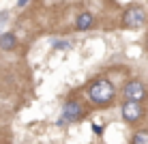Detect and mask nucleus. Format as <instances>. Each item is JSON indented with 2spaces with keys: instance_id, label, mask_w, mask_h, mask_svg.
Segmentation results:
<instances>
[{
  "instance_id": "2",
  "label": "nucleus",
  "mask_w": 148,
  "mask_h": 144,
  "mask_svg": "<svg viewBox=\"0 0 148 144\" xmlns=\"http://www.w3.org/2000/svg\"><path fill=\"white\" fill-rule=\"evenodd\" d=\"M144 22H146V11L142 7H131V9H127L125 15H122V26L125 28H142L144 26Z\"/></svg>"
},
{
  "instance_id": "5",
  "label": "nucleus",
  "mask_w": 148,
  "mask_h": 144,
  "mask_svg": "<svg viewBox=\"0 0 148 144\" xmlns=\"http://www.w3.org/2000/svg\"><path fill=\"white\" fill-rule=\"evenodd\" d=\"M142 114H144V110H142V105L137 103V101H127V103L122 105V118H125L127 123L140 121Z\"/></svg>"
},
{
  "instance_id": "8",
  "label": "nucleus",
  "mask_w": 148,
  "mask_h": 144,
  "mask_svg": "<svg viewBox=\"0 0 148 144\" xmlns=\"http://www.w3.org/2000/svg\"><path fill=\"white\" fill-rule=\"evenodd\" d=\"M133 144H148V131H137L133 136Z\"/></svg>"
},
{
  "instance_id": "6",
  "label": "nucleus",
  "mask_w": 148,
  "mask_h": 144,
  "mask_svg": "<svg viewBox=\"0 0 148 144\" xmlns=\"http://www.w3.org/2000/svg\"><path fill=\"white\" fill-rule=\"evenodd\" d=\"M92 15L90 13H79L77 15V19H75V26H77V30H88V28H92Z\"/></svg>"
},
{
  "instance_id": "11",
  "label": "nucleus",
  "mask_w": 148,
  "mask_h": 144,
  "mask_svg": "<svg viewBox=\"0 0 148 144\" xmlns=\"http://www.w3.org/2000/svg\"><path fill=\"white\" fill-rule=\"evenodd\" d=\"M54 48H69V45H67V41H56Z\"/></svg>"
},
{
  "instance_id": "4",
  "label": "nucleus",
  "mask_w": 148,
  "mask_h": 144,
  "mask_svg": "<svg viewBox=\"0 0 148 144\" xmlns=\"http://www.w3.org/2000/svg\"><path fill=\"white\" fill-rule=\"evenodd\" d=\"M125 97H127V101H137V103H140V101L146 97L144 84H142V82H137V80L129 82V84L125 86Z\"/></svg>"
},
{
  "instance_id": "1",
  "label": "nucleus",
  "mask_w": 148,
  "mask_h": 144,
  "mask_svg": "<svg viewBox=\"0 0 148 144\" xmlns=\"http://www.w3.org/2000/svg\"><path fill=\"white\" fill-rule=\"evenodd\" d=\"M114 84L108 80H97L90 84V88H88V99L92 101V103L97 105H103V103H108V101L114 99Z\"/></svg>"
},
{
  "instance_id": "3",
  "label": "nucleus",
  "mask_w": 148,
  "mask_h": 144,
  "mask_svg": "<svg viewBox=\"0 0 148 144\" xmlns=\"http://www.w3.org/2000/svg\"><path fill=\"white\" fill-rule=\"evenodd\" d=\"M82 116V105L79 101H67L62 107V116L58 118V125H67V123H73Z\"/></svg>"
},
{
  "instance_id": "9",
  "label": "nucleus",
  "mask_w": 148,
  "mask_h": 144,
  "mask_svg": "<svg viewBox=\"0 0 148 144\" xmlns=\"http://www.w3.org/2000/svg\"><path fill=\"white\" fill-rule=\"evenodd\" d=\"M7 24H9V13L7 11H0V37H2V30H4Z\"/></svg>"
},
{
  "instance_id": "10",
  "label": "nucleus",
  "mask_w": 148,
  "mask_h": 144,
  "mask_svg": "<svg viewBox=\"0 0 148 144\" xmlns=\"http://www.w3.org/2000/svg\"><path fill=\"white\" fill-rule=\"evenodd\" d=\"M92 131L97 133V136H103V127L101 125H92Z\"/></svg>"
},
{
  "instance_id": "7",
  "label": "nucleus",
  "mask_w": 148,
  "mask_h": 144,
  "mask_svg": "<svg viewBox=\"0 0 148 144\" xmlns=\"http://www.w3.org/2000/svg\"><path fill=\"white\" fill-rule=\"evenodd\" d=\"M15 45H17V39H15V34L4 32L2 37H0V50H15Z\"/></svg>"
},
{
  "instance_id": "12",
  "label": "nucleus",
  "mask_w": 148,
  "mask_h": 144,
  "mask_svg": "<svg viewBox=\"0 0 148 144\" xmlns=\"http://www.w3.org/2000/svg\"><path fill=\"white\" fill-rule=\"evenodd\" d=\"M26 2H28V0H17V7H24Z\"/></svg>"
}]
</instances>
